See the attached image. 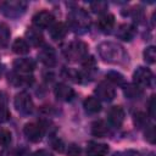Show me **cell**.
I'll return each instance as SVG.
<instances>
[{"label": "cell", "instance_id": "d6986e66", "mask_svg": "<svg viewBox=\"0 0 156 156\" xmlns=\"http://www.w3.org/2000/svg\"><path fill=\"white\" fill-rule=\"evenodd\" d=\"M49 33H50V37L51 39L54 40H61L66 37L67 34V27L65 23L62 22H58V23H54L50 28H49Z\"/></svg>", "mask_w": 156, "mask_h": 156}, {"label": "cell", "instance_id": "4dcf8cb0", "mask_svg": "<svg viewBox=\"0 0 156 156\" xmlns=\"http://www.w3.org/2000/svg\"><path fill=\"white\" fill-rule=\"evenodd\" d=\"M145 139L150 143V144H155V140H156V133H155V127L152 124H149L146 127V130H145Z\"/></svg>", "mask_w": 156, "mask_h": 156}, {"label": "cell", "instance_id": "1f68e13d", "mask_svg": "<svg viewBox=\"0 0 156 156\" xmlns=\"http://www.w3.org/2000/svg\"><path fill=\"white\" fill-rule=\"evenodd\" d=\"M147 111H149V116L151 118H155V115H156V98L155 95H152L149 100V104H147Z\"/></svg>", "mask_w": 156, "mask_h": 156}, {"label": "cell", "instance_id": "ac0fdd59", "mask_svg": "<svg viewBox=\"0 0 156 156\" xmlns=\"http://www.w3.org/2000/svg\"><path fill=\"white\" fill-rule=\"evenodd\" d=\"M98 26L100 28L101 32L104 33H110L111 29L113 28L115 26V16L112 13H108V12H105L100 16L99 21H98Z\"/></svg>", "mask_w": 156, "mask_h": 156}, {"label": "cell", "instance_id": "e575fe53", "mask_svg": "<svg viewBox=\"0 0 156 156\" xmlns=\"http://www.w3.org/2000/svg\"><path fill=\"white\" fill-rule=\"evenodd\" d=\"M82 154V150L78 145L76 144H71L68 147H67V155L68 156H80Z\"/></svg>", "mask_w": 156, "mask_h": 156}, {"label": "cell", "instance_id": "44dd1931", "mask_svg": "<svg viewBox=\"0 0 156 156\" xmlns=\"http://www.w3.org/2000/svg\"><path fill=\"white\" fill-rule=\"evenodd\" d=\"M91 133L98 138H104L108 134V126L105 121L99 119L91 124Z\"/></svg>", "mask_w": 156, "mask_h": 156}, {"label": "cell", "instance_id": "ba28073f", "mask_svg": "<svg viewBox=\"0 0 156 156\" xmlns=\"http://www.w3.org/2000/svg\"><path fill=\"white\" fill-rule=\"evenodd\" d=\"M23 133L27 136V139L32 143H38L41 140L43 134H44V129L41 127V124L38 123H27L23 128Z\"/></svg>", "mask_w": 156, "mask_h": 156}, {"label": "cell", "instance_id": "7402d4cb", "mask_svg": "<svg viewBox=\"0 0 156 156\" xmlns=\"http://www.w3.org/2000/svg\"><path fill=\"white\" fill-rule=\"evenodd\" d=\"M84 108L88 113H98L101 110V102L98 98L94 96H88L84 100Z\"/></svg>", "mask_w": 156, "mask_h": 156}, {"label": "cell", "instance_id": "7a4b0ae2", "mask_svg": "<svg viewBox=\"0 0 156 156\" xmlns=\"http://www.w3.org/2000/svg\"><path fill=\"white\" fill-rule=\"evenodd\" d=\"M68 26L76 33H85L90 27V17L83 9H73L68 13Z\"/></svg>", "mask_w": 156, "mask_h": 156}, {"label": "cell", "instance_id": "7c38bea8", "mask_svg": "<svg viewBox=\"0 0 156 156\" xmlns=\"http://www.w3.org/2000/svg\"><path fill=\"white\" fill-rule=\"evenodd\" d=\"M54 93H55V96H56L60 101H65V102H68V101L73 100V98H74V95H76L74 90H73L69 85H67V84H65V83H58V84H56V87H55V89H54Z\"/></svg>", "mask_w": 156, "mask_h": 156}, {"label": "cell", "instance_id": "83f0119b", "mask_svg": "<svg viewBox=\"0 0 156 156\" xmlns=\"http://www.w3.org/2000/svg\"><path fill=\"white\" fill-rule=\"evenodd\" d=\"M12 140V135L11 132L7 129H0V146H7L11 144Z\"/></svg>", "mask_w": 156, "mask_h": 156}, {"label": "cell", "instance_id": "484cf974", "mask_svg": "<svg viewBox=\"0 0 156 156\" xmlns=\"http://www.w3.org/2000/svg\"><path fill=\"white\" fill-rule=\"evenodd\" d=\"M82 65H83L84 71L87 72V73H85L87 77H89L90 73H93V72L96 71V61H95V58H94L93 56H87V57L82 61Z\"/></svg>", "mask_w": 156, "mask_h": 156}, {"label": "cell", "instance_id": "f35d334b", "mask_svg": "<svg viewBox=\"0 0 156 156\" xmlns=\"http://www.w3.org/2000/svg\"><path fill=\"white\" fill-rule=\"evenodd\" d=\"M112 156H122V154H121V152H115Z\"/></svg>", "mask_w": 156, "mask_h": 156}, {"label": "cell", "instance_id": "9c48e42d", "mask_svg": "<svg viewBox=\"0 0 156 156\" xmlns=\"http://www.w3.org/2000/svg\"><path fill=\"white\" fill-rule=\"evenodd\" d=\"M95 94H96V98L102 101H112L116 96V91L113 87L107 82L99 83L98 87L95 88Z\"/></svg>", "mask_w": 156, "mask_h": 156}, {"label": "cell", "instance_id": "ffe728a7", "mask_svg": "<svg viewBox=\"0 0 156 156\" xmlns=\"http://www.w3.org/2000/svg\"><path fill=\"white\" fill-rule=\"evenodd\" d=\"M123 93H124V96L129 100H138L143 96V89L139 88L138 85H135L134 83L133 84H126L123 87Z\"/></svg>", "mask_w": 156, "mask_h": 156}, {"label": "cell", "instance_id": "ab89813d", "mask_svg": "<svg viewBox=\"0 0 156 156\" xmlns=\"http://www.w3.org/2000/svg\"><path fill=\"white\" fill-rule=\"evenodd\" d=\"M145 156H154V152H147Z\"/></svg>", "mask_w": 156, "mask_h": 156}, {"label": "cell", "instance_id": "52a82bcc", "mask_svg": "<svg viewBox=\"0 0 156 156\" xmlns=\"http://www.w3.org/2000/svg\"><path fill=\"white\" fill-rule=\"evenodd\" d=\"M33 24L37 29H46L54 24V16L49 11H39L33 16Z\"/></svg>", "mask_w": 156, "mask_h": 156}, {"label": "cell", "instance_id": "d590c367", "mask_svg": "<svg viewBox=\"0 0 156 156\" xmlns=\"http://www.w3.org/2000/svg\"><path fill=\"white\" fill-rule=\"evenodd\" d=\"M51 145H52V147H54L55 150H57V151H62V150H63V143H62L60 139H56L55 141H52Z\"/></svg>", "mask_w": 156, "mask_h": 156}, {"label": "cell", "instance_id": "8992f818", "mask_svg": "<svg viewBox=\"0 0 156 156\" xmlns=\"http://www.w3.org/2000/svg\"><path fill=\"white\" fill-rule=\"evenodd\" d=\"M13 105L16 110L22 115H29L33 111V101L27 91H20L18 94H16Z\"/></svg>", "mask_w": 156, "mask_h": 156}, {"label": "cell", "instance_id": "6da1fadb", "mask_svg": "<svg viewBox=\"0 0 156 156\" xmlns=\"http://www.w3.org/2000/svg\"><path fill=\"white\" fill-rule=\"evenodd\" d=\"M98 52L100 57L108 63H121L127 58V54L124 49L113 41H104L99 44Z\"/></svg>", "mask_w": 156, "mask_h": 156}, {"label": "cell", "instance_id": "3957f363", "mask_svg": "<svg viewBox=\"0 0 156 156\" xmlns=\"http://www.w3.org/2000/svg\"><path fill=\"white\" fill-rule=\"evenodd\" d=\"M62 52L69 61H83L88 56V45L82 40H74L66 44L62 49Z\"/></svg>", "mask_w": 156, "mask_h": 156}, {"label": "cell", "instance_id": "e0dca14e", "mask_svg": "<svg viewBox=\"0 0 156 156\" xmlns=\"http://www.w3.org/2000/svg\"><path fill=\"white\" fill-rule=\"evenodd\" d=\"M26 41L33 46L40 48L44 45V38L39 29L37 28H28L26 32Z\"/></svg>", "mask_w": 156, "mask_h": 156}, {"label": "cell", "instance_id": "d6a6232c", "mask_svg": "<svg viewBox=\"0 0 156 156\" xmlns=\"http://www.w3.org/2000/svg\"><path fill=\"white\" fill-rule=\"evenodd\" d=\"M9 118H10V112H9L7 107H6V105L0 102V123L6 122Z\"/></svg>", "mask_w": 156, "mask_h": 156}, {"label": "cell", "instance_id": "f546056e", "mask_svg": "<svg viewBox=\"0 0 156 156\" xmlns=\"http://www.w3.org/2000/svg\"><path fill=\"white\" fill-rule=\"evenodd\" d=\"M134 123H135V126L139 127V128H143V127L149 126L146 115L143 113V112H138V113H135V115H134Z\"/></svg>", "mask_w": 156, "mask_h": 156}, {"label": "cell", "instance_id": "8d00e7d4", "mask_svg": "<svg viewBox=\"0 0 156 156\" xmlns=\"http://www.w3.org/2000/svg\"><path fill=\"white\" fill-rule=\"evenodd\" d=\"M33 156H54V155H52L50 151H48V150H45V149H41V150L35 151Z\"/></svg>", "mask_w": 156, "mask_h": 156}, {"label": "cell", "instance_id": "4316f807", "mask_svg": "<svg viewBox=\"0 0 156 156\" xmlns=\"http://www.w3.org/2000/svg\"><path fill=\"white\" fill-rule=\"evenodd\" d=\"M143 55H144V60L147 63H155V61H156V49H155V46L151 45V46L145 48Z\"/></svg>", "mask_w": 156, "mask_h": 156}, {"label": "cell", "instance_id": "2e32d148", "mask_svg": "<svg viewBox=\"0 0 156 156\" xmlns=\"http://www.w3.org/2000/svg\"><path fill=\"white\" fill-rule=\"evenodd\" d=\"M33 77L27 74H21L17 72H12L9 74V82L15 87H29L33 83Z\"/></svg>", "mask_w": 156, "mask_h": 156}, {"label": "cell", "instance_id": "4fadbf2b", "mask_svg": "<svg viewBox=\"0 0 156 156\" xmlns=\"http://www.w3.org/2000/svg\"><path fill=\"white\" fill-rule=\"evenodd\" d=\"M136 34V29L135 26L129 24V23H123L119 24L117 30H116V37L124 40V41H130Z\"/></svg>", "mask_w": 156, "mask_h": 156}, {"label": "cell", "instance_id": "277c9868", "mask_svg": "<svg viewBox=\"0 0 156 156\" xmlns=\"http://www.w3.org/2000/svg\"><path fill=\"white\" fill-rule=\"evenodd\" d=\"M26 9L27 2L21 0H11L1 4V11L9 18H18L26 12Z\"/></svg>", "mask_w": 156, "mask_h": 156}, {"label": "cell", "instance_id": "cb8c5ba5", "mask_svg": "<svg viewBox=\"0 0 156 156\" xmlns=\"http://www.w3.org/2000/svg\"><path fill=\"white\" fill-rule=\"evenodd\" d=\"M106 78L110 83L115 84V85H119V87H124L127 83H126V79L123 77V74H121L119 72L117 71H110L106 73Z\"/></svg>", "mask_w": 156, "mask_h": 156}, {"label": "cell", "instance_id": "30bf717a", "mask_svg": "<svg viewBox=\"0 0 156 156\" xmlns=\"http://www.w3.org/2000/svg\"><path fill=\"white\" fill-rule=\"evenodd\" d=\"M13 68L15 72L21 73V74H28L34 71L35 68V61L29 57H21L16 58L13 61Z\"/></svg>", "mask_w": 156, "mask_h": 156}, {"label": "cell", "instance_id": "603a6c76", "mask_svg": "<svg viewBox=\"0 0 156 156\" xmlns=\"http://www.w3.org/2000/svg\"><path fill=\"white\" fill-rule=\"evenodd\" d=\"M12 51L17 55H24L29 51V44L26 41V39L17 38L12 43Z\"/></svg>", "mask_w": 156, "mask_h": 156}, {"label": "cell", "instance_id": "8fae6325", "mask_svg": "<svg viewBox=\"0 0 156 156\" xmlns=\"http://www.w3.org/2000/svg\"><path fill=\"white\" fill-rule=\"evenodd\" d=\"M38 57L39 60L49 67H52L56 65V55H55V50L49 46V45H43L40 46V50L38 52Z\"/></svg>", "mask_w": 156, "mask_h": 156}, {"label": "cell", "instance_id": "9a60e30c", "mask_svg": "<svg viewBox=\"0 0 156 156\" xmlns=\"http://www.w3.org/2000/svg\"><path fill=\"white\" fill-rule=\"evenodd\" d=\"M108 145L104 143L90 141L87 146V156H106L108 154Z\"/></svg>", "mask_w": 156, "mask_h": 156}, {"label": "cell", "instance_id": "74e56055", "mask_svg": "<svg viewBox=\"0 0 156 156\" xmlns=\"http://www.w3.org/2000/svg\"><path fill=\"white\" fill-rule=\"evenodd\" d=\"M122 156H140V154L135 150H127L122 154Z\"/></svg>", "mask_w": 156, "mask_h": 156}, {"label": "cell", "instance_id": "d4e9b609", "mask_svg": "<svg viewBox=\"0 0 156 156\" xmlns=\"http://www.w3.org/2000/svg\"><path fill=\"white\" fill-rule=\"evenodd\" d=\"M10 35H11V32H10L9 27L5 23L0 22V48L7 46L9 40H10Z\"/></svg>", "mask_w": 156, "mask_h": 156}, {"label": "cell", "instance_id": "f1b7e54d", "mask_svg": "<svg viewBox=\"0 0 156 156\" xmlns=\"http://www.w3.org/2000/svg\"><path fill=\"white\" fill-rule=\"evenodd\" d=\"M90 9L94 13H105V11L107 10V4L104 1H95L90 4Z\"/></svg>", "mask_w": 156, "mask_h": 156}, {"label": "cell", "instance_id": "5bb4252c", "mask_svg": "<svg viewBox=\"0 0 156 156\" xmlns=\"http://www.w3.org/2000/svg\"><path fill=\"white\" fill-rule=\"evenodd\" d=\"M107 118L111 126L113 127H121L124 121V111L121 106H112L108 110Z\"/></svg>", "mask_w": 156, "mask_h": 156}, {"label": "cell", "instance_id": "60d3db41", "mask_svg": "<svg viewBox=\"0 0 156 156\" xmlns=\"http://www.w3.org/2000/svg\"><path fill=\"white\" fill-rule=\"evenodd\" d=\"M1 71H2V68H1V66H0V74H1Z\"/></svg>", "mask_w": 156, "mask_h": 156}, {"label": "cell", "instance_id": "5b68a950", "mask_svg": "<svg viewBox=\"0 0 156 156\" xmlns=\"http://www.w3.org/2000/svg\"><path fill=\"white\" fill-rule=\"evenodd\" d=\"M154 82V74L147 67H138L133 73V83L139 88H149Z\"/></svg>", "mask_w": 156, "mask_h": 156}, {"label": "cell", "instance_id": "836d02e7", "mask_svg": "<svg viewBox=\"0 0 156 156\" xmlns=\"http://www.w3.org/2000/svg\"><path fill=\"white\" fill-rule=\"evenodd\" d=\"M132 18L135 22H141V20L144 18V11L140 7H135L134 10H132Z\"/></svg>", "mask_w": 156, "mask_h": 156}]
</instances>
